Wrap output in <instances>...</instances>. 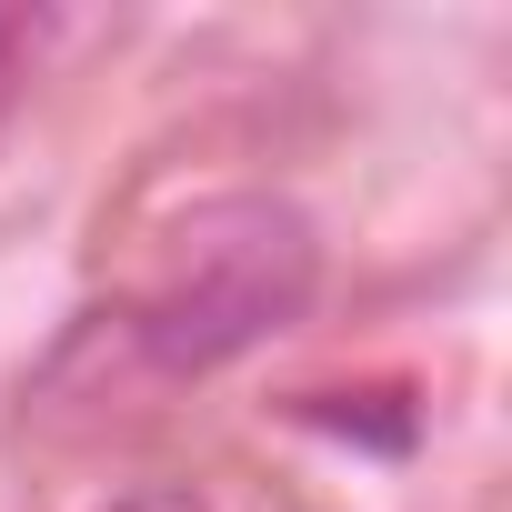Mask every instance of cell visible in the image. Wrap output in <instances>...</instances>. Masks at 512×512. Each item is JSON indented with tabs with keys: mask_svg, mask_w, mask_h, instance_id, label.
<instances>
[{
	"mask_svg": "<svg viewBox=\"0 0 512 512\" xmlns=\"http://www.w3.org/2000/svg\"><path fill=\"white\" fill-rule=\"evenodd\" d=\"M101 512H211V502L181 492V482H151V492H121V502H101Z\"/></svg>",
	"mask_w": 512,
	"mask_h": 512,
	"instance_id": "cell-3",
	"label": "cell"
},
{
	"mask_svg": "<svg viewBox=\"0 0 512 512\" xmlns=\"http://www.w3.org/2000/svg\"><path fill=\"white\" fill-rule=\"evenodd\" d=\"M21 81H31V11H0V131L21 111Z\"/></svg>",
	"mask_w": 512,
	"mask_h": 512,
	"instance_id": "cell-2",
	"label": "cell"
},
{
	"mask_svg": "<svg viewBox=\"0 0 512 512\" xmlns=\"http://www.w3.org/2000/svg\"><path fill=\"white\" fill-rule=\"evenodd\" d=\"M322 292V231L282 191L191 201L161 241V272L131 302V342L161 372H221L241 352L282 342Z\"/></svg>",
	"mask_w": 512,
	"mask_h": 512,
	"instance_id": "cell-1",
	"label": "cell"
}]
</instances>
